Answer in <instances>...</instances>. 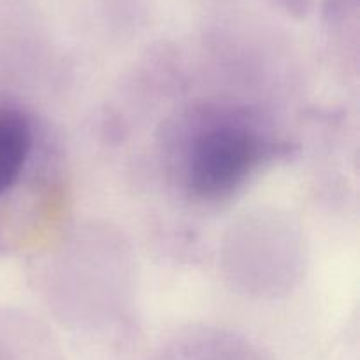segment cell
<instances>
[{
    "label": "cell",
    "instance_id": "1",
    "mask_svg": "<svg viewBox=\"0 0 360 360\" xmlns=\"http://www.w3.org/2000/svg\"><path fill=\"white\" fill-rule=\"evenodd\" d=\"M278 150L262 116L248 105L200 102L171 130L167 162L172 181L193 202L231 199Z\"/></svg>",
    "mask_w": 360,
    "mask_h": 360
},
{
    "label": "cell",
    "instance_id": "3",
    "mask_svg": "<svg viewBox=\"0 0 360 360\" xmlns=\"http://www.w3.org/2000/svg\"><path fill=\"white\" fill-rule=\"evenodd\" d=\"M204 348L202 354H174L171 360H260L250 348L225 340H214Z\"/></svg>",
    "mask_w": 360,
    "mask_h": 360
},
{
    "label": "cell",
    "instance_id": "2",
    "mask_svg": "<svg viewBox=\"0 0 360 360\" xmlns=\"http://www.w3.org/2000/svg\"><path fill=\"white\" fill-rule=\"evenodd\" d=\"M65 167L48 123L0 91V252L41 238L65 200Z\"/></svg>",
    "mask_w": 360,
    "mask_h": 360
}]
</instances>
